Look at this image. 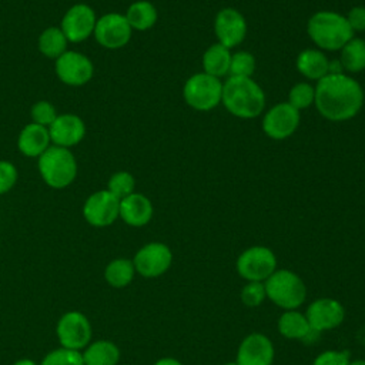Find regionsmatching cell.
<instances>
[{
	"mask_svg": "<svg viewBox=\"0 0 365 365\" xmlns=\"http://www.w3.org/2000/svg\"><path fill=\"white\" fill-rule=\"evenodd\" d=\"M238 275L248 281L264 282L277 269V257L272 250L264 245H254L244 250L235 262Z\"/></svg>",
	"mask_w": 365,
	"mask_h": 365,
	"instance_id": "7",
	"label": "cell"
},
{
	"mask_svg": "<svg viewBox=\"0 0 365 365\" xmlns=\"http://www.w3.org/2000/svg\"><path fill=\"white\" fill-rule=\"evenodd\" d=\"M307 33L314 44L328 51L341 50L354 37L345 16L328 10L317 11L309 17Z\"/></svg>",
	"mask_w": 365,
	"mask_h": 365,
	"instance_id": "3",
	"label": "cell"
},
{
	"mask_svg": "<svg viewBox=\"0 0 365 365\" xmlns=\"http://www.w3.org/2000/svg\"><path fill=\"white\" fill-rule=\"evenodd\" d=\"M297 70L308 80L319 81L329 71V60L324 51L317 48L302 50L297 57Z\"/></svg>",
	"mask_w": 365,
	"mask_h": 365,
	"instance_id": "21",
	"label": "cell"
},
{
	"mask_svg": "<svg viewBox=\"0 0 365 365\" xmlns=\"http://www.w3.org/2000/svg\"><path fill=\"white\" fill-rule=\"evenodd\" d=\"M339 63L344 71L359 73L365 68V40L352 37L342 48Z\"/></svg>",
	"mask_w": 365,
	"mask_h": 365,
	"instance_id": "28",
	"label": "cell"
},
{
	"mask_svg": "<svg viewBox=\"0 0 365 365\" xmlns=\"http://www.w3.org/2000/svg\"><path fill=\"white\" fill-rule=\"evenodd\" d=\"M278 331L284 338L301 341L309 338L312 332H315L311 329L305 314L298 309H288L281 314L278 319Z\"/></svg>",
	"mask_w": 365,
	"mask_h": 365,
	"instance_id": "22",
	"label": "cell"
},
{
	"mask_svg": "<svg viewBox=\"0 0 365 365\" xmlns=\"http://www.w3.org/2000/svg\"><path fill=\"white\" fill-rule=\"evenodd\" d=\"M67 44H68V40L66 38L64 33L61 31L60 27H56V26H51L43 30L37 41L40 53L54 60H57L61 54L67 51Z\"/></svg>",
	"mask_w": 365,
	"mask_h": 365,
	"instance_id": "26",
	"label": "cell"
},
{
	"mask_svg": "<svg viewBox=\"0 0 365 365\" xmlns=\"http://www.w3.org/2000/svg\"><path fill=\"white\" fill-rule=\"evenodd\" d=\"M299 125V111L288 101L272 106L262 118V131L272 140L291 137Z\"/></svg>",
	"mask_w": 365,
	"mask_h": 365,
	"instance_id": "14",
	"label": "cell"
},
{
	"mask_svg": "<svg viewBox=\"0 0 365 365\" xmlns=\"http://www.w3.org/2000/svg\"><path fill=\"white\" fill-rule=\"evenodd\" d=\"M135 275V268L133 259L115 258L110 261L104 269V278L107 284L113 288L127 287Z\"/></svg>",
	"mask_w": 365,
	"mask_h": 365,
	"instance_id": "27",
	"label": "cell"
},
{
	"mask_svg": "<svg viewBox=\"0 0 365 365\" xmlns=\"http://www.w3.org/2000/svg\"><path fill=\"white\" fill-rule=\"evenodd\" d=\"M224 365H237V362H227V364H224Z\"/></svg>",
	"mask_w": 365,
	"mask_h": 365,
	"instance_id": "41",
	"label": "cell"
},
{
	"mask_svg": "<svg viewBox=\"0 0 365 365\" xmlns=\"http://www.w3.org/2000/svg\"><path fill=\"white\" fill-rule=\"evenodd\" d=\"M267 298L284 311L298 309L307 298V287L302 278L291 269H275L264 281Z\"/></svg>",
	"mask_w": 365,
	"mask_h": 365,
	"instance_id": "5",
	"label": "cell"
},
{
	"mask_svg": "<svg viewBox=\"0 0 365 365\" xmlns=\"http://www.w3.org/2000/svg\"><path fill=\"white\" fill-rule=\"evenodd\" d=\"M48 134L53 145L71 148L86 135V124L76 114H58L50 124Z\"/></svg>",
	"mask_w": 365,
	"mask_h": 365,
	"instance_id": "18",
	"label": "cell"
},
{
	"mask_svg": "<svg viewBox=\"0 0 365 365\" xmlns=\"http://www.w3.org/2000/svg\"><path fill=\"white\" fill-rule=\"evenodd\" d=\"M13 365H37L33 359H29V358H23V359H19L16 361Z\"/></svg>",
	"mask_w": 365,
	"mask_h": 365,
	"instance_id": "39",
	"label": "cell"
},
{
	"mask_svg": "<svg viewBox=\"0 0 365 365\" xmlns=\"http://www.w3.org/2000/svg\"><path fill=\"white\" fill-rule=\"evenodd\" d=\"M41 180L51 188H66L77 177V160L70 148L50 145L38 158Z\"/></svg>",
	"mask_w": 365,
	"mask_h": 365,
	"instance_id": "4",
	"label": "cell"
},
{
	"mask_svg": "<svg viewBox=\"0 0 365 365\" xmlns=\"http://www.w3.org/2000/svg\"><path fill=\"white\" fill-rule=\"evenodd\" d=\"M214 33L220 44L227 48L237 47L247 36L245 17L232 7L220 10L214 19Z\"/></svg>",
	"mask_w": 365,
	"mask_h": 365,
	"instance_id": "16",
	"label": "cell"
},
{
	"mask_svg": "<svg viewBox=\"0 0 365 365\" xmlns=\"http://www.w3.org/2000/svg\"><path fill=\"white\" fill-rule=\"evenodd\" d=\"M154 214V208L148 197L133 192L120 200V218L130 227L147 225Z\"/></svg>",
	"mask_w": 365,
	"mask_h": 365,
	"instance_id": "19",
	"label": "cell"
},
{
	"mask_svg": "<svg viewBox=\"0 0 365 365\" xmlns=\"http://www.w3.org/2000/svg\"><path fill=\"white\" fill-rule=\"evenodd\" d=\"M349 354L346 351L328 349L317 355L312 365H349Z\"/></svg>",
	"mask_w": 365,
	"mask_h": 365,
	"instance_id": "36",
	"label": "cell"
},
{
	"mask_svg": "<svg viewBox=\"0 0 365 365\" xmlns=\"http://www.w3.org/2000/svg\"><path fill=\"white\" fill-rule=\"evenodd\" d=\"M275 349L271 339L261 334H248L237 351V365H272Z\"/></svg>",
	"mask_w": 365,
	"mask_h": 365,
	"instance_id": "17",
	"label": "cell"
},
{
	"mask_svg": "<svg viewBox=\"0 0 365 365\" xmlns=\"http://www.w3.org/2000/svg\"><path fill=\"white\" fill-rule=\"evenodd\" d=\"M57 110L56 107L47 101V100H40L37 103H34L31 106L30 110V117H31V123L40 124L43 127H50V124L57 118Z\"/></svg>",
	"mask_w": 365,
	"mask_h": 365,
	"instance_id": "34",
	"label": "cell"
},
{
	"mask_svg": "<svg viewBox=\"0 0 365 365\" xmlns=\"http://www.w3.org/2000/svg\"><path fill=\"white\" fill-rule=\"evenodd\" d=\"M315 100V87L309 83H297L291 87L288 93V103L295 107L298 111L308 108L314 104Z\"/></svg>",
	"mask_w": 365,
	"mask_h": 365,
	"instance_id": "31",
	"label": "cell"
},
{
	"mask_svg": "<svg viewBox=\"0 0 365 365\" xmlns=\"http://www.w3.org/2000/svg\"><path fill=\"white\" fill-rule=\"evenodd\" d=\"M173 262V252L164 242H148L134 255L135 272L144 278H157L168 271Z\"/></svg>",
	"mask_w": 365,
	"mask_h": 365,
	"instance_id": "9",
	"label": "cell"
},
{
	"mask_svg": "<svg viewBox=\"0 0 365 365\" xmlns=\"http://www.w3.org/2000/svg\"><path fill=\"white\" fill-rule=\"evenodd\" d=\"M19 171L16 165L7 160H0V195L9 192L17 182Z\"/></svg>",
	"mask_w": 365,
	"mask_h": 365,
	"instance_id": "35",
	"label": "cell"
},
{
	"mask_svg": "<svg viewBox=\"0 0 365 365\" xmlns=\"http://www.w3.org/2000/svg\"><path fill=\"white\" fill-rule=\"evenodd\" d=\"M351 30L355 31H365V7L364 6H354L348 14L345 16Z\"/></svg>",
	"mask_w": 365,
	"mask_h": 365,
	"instance_id": "37",
	"label": "cell"
},
{
	"mask_svg": "<svg viewBox=\"0 0 365 365\" xmlns=\"http://www.w3.org/2000/svg\"><path fill=\"white\" fill-rule=\"evenodd\" d=\"M240 298H241V302H242L245 307H250V308L259 307V305L267 299V291H265L264 282H259V281H248V282L241 288Z\"/></svg>",
	"mask_w": 365,
	"mask_h": 365,
	"instance_id": "33",
	"label": "cell"
},
{
	"mask_svg": "<svg viewBox=\"0 0 365 365\" xmlns=\"http://www.w3.org/2000/svg\"><path fill=\"white\" fill-rule=\"evenodd\" d=\"M54 70L61 83L73 87L87 84L94 74L91 60L86 54L73 50H67L56 60Z\"/></svg>",
	"mask_w": 365,
	"mask_h": 365,
	"instance_id": "12",
	"label": "cell"
},
{
	"mask_svg": "<svg viewBox=\"0 0 365 365\" xmlns=\"http://www.w3.org/2000/svg\"><path fill=\"white\" fill-rule=\"evenodd\" d=\"M96 23L97 16L91 6L77 3L64 13L60 29L70 43H81L94 33Z\"/></svg>",
	"mask_w": 365,
	"mask_h": 365,
	"instance_id": "13",
	"label": "cell"
},
{
	"mask_svg": "<svg viewBox=\"0 0 365 365\" xmlns=\"http://www.w3.org/2000/svg\"><path fill=\"white\" fill-rule=\"evenodd\" d=\"M314 104L324 118L346 121L361 111L364 90L355 78L344 73L327 74L317 81Z\"/></svg>",
	"mask_w": 365,
	"mask_h": 365,
	"instance_id": "1",
	"label": "cell"
},
{
	"mask_svg": "<svg viewBox=\"0 0 365 365\" xmlns=\"http://www.w3.org/2000/svg\"><path fill=\"white\" fill-rule=\"evenodd\" d=\"M184 101L197 111L215 108L222 98V81L207 73H195L182 87Z\"/></svg>",
	"mask_w": 365,
	"mask_h": 365,
	"instance_id": "6",
	"label": "cell"
},
{
	"mask_svg": "<svg viewBox=\"0 0 365 365\" xmlns=\"http://www.w3.org/2000/svg\"><path fill=\"white\" fill-rule=\"evenodd\" d=\"M257 68V60L250 51H237L231 54L230 77H252Z\"/></svg>",
	"mask_w": 365,
	"mask_h": 365,
	"instance_id": "29",
	"label": "cell"
},
{
	"mask_svg": "<svg viewBox=\"0 0 365 365\" xmlns=\"http://www.w3.org/2000/svg\"><path fill=\"white\" fill-rule=\"evenodd\" d=\"M51 145L48 128L36 123L24 125L17 137V148L26 157H40Z\"/></svg>",
	"mask_w": 365,
	"mask_h": 365,
	"instance_id": "20",
	"label": "cell"
},
{
	"mask_svg": "<svg viewBox=\"0 0 365 365\" xmlns=\"http://www.w3.org/2000/svg\"><path fill=\"white\" fill-rule=\"evenodd\" d=\"M349 365H365V359H354L349 362Z\"/></svg>",
	"mask_w": 365,
	"mask_h": 365,
	"instance_id": "40",
	"label": "cell"
},
{
	"mask_svg": "<svg viewBox=\"0 0 365 365\" xmlns=\"http://www.w3.org/2000/svg\"><path fill=\"white\" fill-rule=\"evenodd\" d=\"M222 106L238 118H255L265 108V94L252 77H228L222 83Z\"/></svg>",
	"mask_w": 365,
	"mask_h": 365,
	"instance_id": "2",
	"label": "cell"
},
{
	"mask_svg": "<svg viewBox=\"0 0 365 365\" xmlns=\"http://www.w3.org/2000/svg\"><path fill=\"white\" fill-rule=\"evenodd\" d=\"M135 188V180L131 173L128 171H117L114 173L107 182V190L115 195L118 200L125 198L127 195L133 194Z\"/></svg>",
	"mask_w": 365,
	"mask_h": 365,
	"instance_id": "30",
	"label": "cell"
},
{
	"mask_svg": "<svg viewBox=\"0 0 365 365\" xmlns=\"http://www.w3.org/2000/svg\"><path fill=\"white\" fill-rule=\"evenodd\" d=\"M231 51L225 46L215 43L210 46L202 54V68L204 73L221 78L228 74L231 63Z\"/></svg>",
	"mask_w": 365,
	"mask_h": 365,
	"instance_id": "24",
	"label": "cell"
},
{
	"mask_svg": "<svg viewBox=\"0 0 365 365\" xmlns=\"http://www.w3.org/2000/svg\"><path fill=\"white\" fill-rule=\"evenodd\" d=\"M40 365H84V362L80 351L60 346L46 354Z\"/></svg>",
	"mask_w": 365,
	"mask_h": 365,
	"instance_id": "32",
	"label": "cell"
},
{
	"mask_svg": "<svg viewBox=\"0 0 365 365\" xmlns=\"http://www.w3.org/2000/svg\"><path fill=\"white\" fill-rule=\"evenodd\" d=\"M305 317L312 331H329L339 327L344 322L345 308L339 301L334 298H317L308 305Z\"/></svg>",
	"mask_w": 365,
	"mask_h": 365,
	"instance_id": "15",
	"label": "cell"
},
{
	"mask_svg": "<svg viewBox=\"0 0 365 365\" xmlns=\"http://www.w3.org/2000/svg\"><path fill=\"white\" fill-rule=\"evenodd\" d=\"M84 365H117L120 361L118 346L107 339L90 342L81 354Z\"/></svg>",
	"mask_w": 365,
	"mask_h": 365,
	"instance_id": "23",
	"label": "cell"
},
{
	"mask_svg": "<svg viewBox=\"0 0 365 365\" xmlns=\"http://www.w3.org/2000/svg\"><path fill=\"white\" fill-rule=\"evenodd\" d=\"M56 335L63 348L80 351L91 341V324L80 311H68L63 314L56 327Z\"/></svg>",
	"mask_w": 365,
	"mask_h": 365,
	"instance_id": "8",
	"label": "cell"
},
{
	"mask_svg": "<svg viewBox=\"0 0 365 365\" xmlns=\"http://www.w3.org/2000/svg\"><path fill=\"white\" fill-rule=\"evenodd\" d=\"M124 16L130 27L137 31L150 30L157 23V19H158L155 6L147 0H138L131 3Z\"/></svg>",
	"mask_w": 365,
	"mask_h": 365,
	"instance_id": "25",
	"label": "cell"
},
{
	"mask_svg": "<svg viewBox=\"0 0 365 365\" xmlns=\"http://www.w3.org/2000/svg\"><path fill=\"white\" fill-rule=\"evenodd\" d=\"M133 34V29L130 27L124 14L120 13H107L97 19L94 27V38L96 41L106 48H121L124 47Z\"/></svg>",
	"mask_w": 365,
	"mask_h": 365,
	"instance_id": "11",
	"label": "cell"
},
{
	"mask_svg": "<svg viewBox=\"0 0 365 365\" xmlns=\"http://www.w3.org/2000/svg\"><path fill=\"white\" fill-rule=\"evenodd\" d=\"M83 217L93 227H108L120 218V200L108 190L96 191L84 201Z\"/></svg>",
	"mask_w": 365,
	"mask_h": 365,
	"instance_id": "10",
	"label": "cell"
},
{
	"mask_svg": "<svg viewBox=\"0 0 365 365\" xmlns=\"http://www.w3.org/2000/svg\"><path fill=\"white\" fill-rule=\"evenodd\" d=\"M153 365H182V362L178 361V359H175V358L165 356V358H160V359L155 361Z\"/></svg>",
	"mask_w": 365,
	"mask_h": 365,
	"instance_id": "38",
	"label": "cell"
}]
</instances>
